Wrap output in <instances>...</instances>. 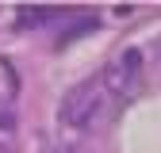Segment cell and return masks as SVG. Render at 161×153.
I'll list each match as a JSON object with an SVG mask.
<instances>
[{
  "label": "cell",
  "instance_id": "6da1fadb",
  "mask_svg": "<svg viewBox=\"0 0 161 153\" xmlns=\"http://www.w3.org/2000/svg\"><path fill=\"white\" fill-rule=\"evenodd\" d=\"M100 84H104V92L111 100H130L138 92V84H142V50L127 46L119 57H111L104 65V73H100Z\"/></svg>",
  "mask_w": 161,
  "mask_h": 153
},
{
  "label": "cell",
  "instance_id": "277c9868",
  "mask_svg": "<svg viewBox=\"0 0 161 153\" xmlns=\"http://www.w3.org/2000/svg\"><path fill=\"white\" fill-rule=\"evenodd\" d=\"M12 126H15V115H12L8 107H0V142L12 138Z\"/></svg>",
  "mask_w": 161,
  "mask_h": 153
},
{
  "label": "cell",
  "instance_id": "8992f818",
  "mask_svg": "<svg viewBox=\"0 0 161 153\" xmlns=\"http://www.w3.org/2000/svg\"><path fill=\"white\" fill-rule=\"evenodd\" d=\"M46 153H73V149H62V145H50Z\"/></svg>",
  "mask_w": 161,
  "mask_h": 153
},
{
  "label": "cell",
  "instance_id": "7a4b0ae2",
  "mask_svg": "<svg viewBox=\"0 0 161 153\" xmlns=\"http://www.w3.org/2000/svg\"><path fill=\"white\" fill-rule=\"evenodd\" d=\"M96 111H100L96 84H77V88L65 92V100H62V123L73 126V130H88L96 123Z\"/></svg>",
  "mask_w": 161,
  "mask_h": 153
},
{
  "label": "cell",
  "instance_id": "5b68a950",
  "mask_svg": "<svg viewBox=\"0 0 161 153\" xmlns=\"http://www.w3.org/2000/svg\"><path fill=\"white\" fill-rule=\"evenodd\" d=\"M80 31H96V19H92V15H88V19H80L77 27H69V34H65V38H77Z\"/></svg>",
  "mask_w": 161,
  "mask_h": 153
},
{
  "label": "cell",
  "instance_id": "3957f363",
  "mask_svg": "<svg viewBox=\"0 0 161 153\" xmlns=\"http://www.w3.org/2000/svg\"><path fill=\"white\" fill-rule=\"evenodd\" d=\"M50 15H54L50 8H23V12H19V19H15V27H19V31H23V27H38V23L50 19Z\"/></svg>",
  "mask_w": 161,
  "mask_h": 153
}]
</instances>
